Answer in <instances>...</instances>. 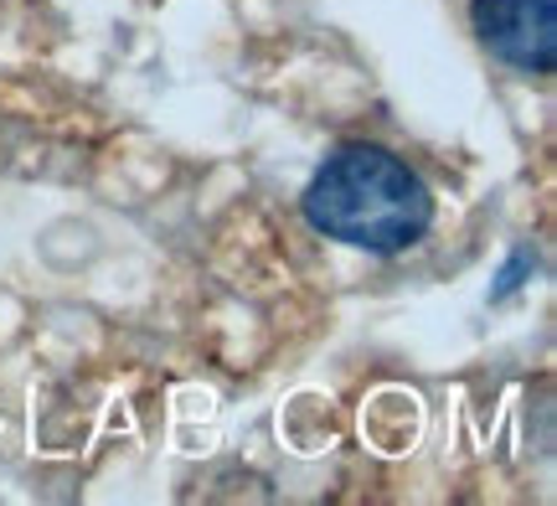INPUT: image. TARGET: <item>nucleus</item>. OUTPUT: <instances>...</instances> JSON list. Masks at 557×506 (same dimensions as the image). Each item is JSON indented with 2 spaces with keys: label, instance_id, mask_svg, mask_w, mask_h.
Returning a JSON list of instances; mask_svg holds the SVG:
<instances>
[{
  "label": "nucleus",
  "instance_id": "f03ea898",
  "mask_svg": "<svg viewBox=\"0 0 557 506\" xmlns=\"http://www.w3.org/2000/svg\"><path fill=\"white\" fill-rule=\"evenodd\" d=\"M470 26L485 52L527 78L557 67V5L553 0H470Z\"/></svg>",
  "mask_w": 557,
  "mask_h": 506
},
{
  "label": "nucleus",
  "instance_id": "f257e3e1",
  "mask_svg": "<svg viewBox=\"0 0 557 506\" xmlns=\"http://www.w3.org/2000/svg\"><path fill=\"white\" fill-rule=\"evenodd\" d=\"M305 218L320 238L361 254H403L434 223V192L382 145H341L305 186Z\"/></svg>",
  "mask_w": 557,
  "mask_h": 506
}]
</instances>
